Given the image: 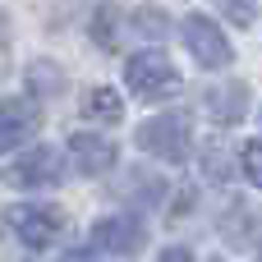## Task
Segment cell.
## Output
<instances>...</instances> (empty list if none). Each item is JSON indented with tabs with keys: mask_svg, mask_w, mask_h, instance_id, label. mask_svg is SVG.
<instances>
[{
	"mask_svg": "<svg viewBox=\"0 0 262 262\" xmlns=\"http://www.w3.org/2000/svg\"><path fill=\"white\" fill-rule=\"evenodd\" d=\"M124 83H129L134 97H143V101H166V97L180 92V74H175V64H170L161 51H138V55H129V60H124Z\"/></svg>",
	"mask_w": 262,
	"mask_h": 262,
	"instance_id": "obj_1",
	"label": "cell"
},
{
	"mask_svg": "<svg viewBox=\"0 0 262 262\" xmlns=\"http://www.w3.org/2000/svg\"><path fill=\"white\" fill-rule=\"evenodd\" d=\"M138 147L157 161H184L189 157V120L184 115H157L138 129Z\"/></svg>",
	"mask_w": 262,
	"mask_h": 262,
	"instance_id": "obj_2",
	"label": "cell"
},
{
	"mask_svg": "<svg viewBox=\"0 0 262 262\" xmlns=\"http://www.w3.org/2000/svg\"><path fill=\"white\" fill-rule=\"evenodd\" d=\"M60 175H64V161H60L55 147H32V152H23L18 161L5 166L9 189H51V184H60Z\"/></svg>",
	"mask_w": 262,
	"mask_h": 262,
	"instance_id": "obj_3",
	"label": "cell"
},
{
	"mask_svg": "<svg viewBox=\"0 0 262 262\" xmlns=\"http://www.w3.org/2000/svg\"><path fill=\"white\" fill-rule=\"evenodd\" d=\"M5 221H9V230H14L28 249H46V244H55L60 230H64V216H60L55 207H37V203H18V207H9Z\"/></svg>",
	"mask_w": 262,
	"mask_h": 262,
	"instance_id": "obj_4",
	"label": "cell"
},
{
	"mask_svg": "<svg viewBox=\"0 0 262 262\" xmlns=\"http://www.w3.org/2000/svg\"><path fill=\"white\" fill-rule=\"evenodd\" d=\"M184 41H189V51H193V60H198L203 69H226V64L235 60L226 32H221L207 14H189V18H184Z\"/></svg>",
	"mask_w": 262,
	"mask_h": 262,
	"instance_id": "obj_5",
	"label": "cell"
},
{
	"mask_svg": "<svg viewBox=\"0 0 262 262\" xmlns=\"http://www.w3.org/2000/svg\"><path fill=\"white\" fill-rule=\"evenodd\" d=\"M92 239H97V249H106L115 258H134L147 244V230H143L138 216H106V221L92 226Z\"/></svg>",
	"mask_w": 262,
	"mask_h": 262,
	"instance_id": "obj_6",
	"label": "cell"
},
{
	"mask_svg": "<svg viewBox=\"0 0 262 262\" xmlns=\"http://www.w3.org/2000/svg\"><path fill=\"white\" fill-rule=\"evenodd\" d=\"M37 101H28V97H14V101H5L0 106V152H14V147H23L32 134H37Z\"/></svg>",
	"mask_w": 262,
	"mask_h": 262,
	"instance_id": "obj_7",
	"label": "cell"
},
{
	"mask_svg": "<svg viewBox=\"0 0 262 262\" xmlns=\"http://www.w3.org/2000/svg\"><path fill=\"white\" fill-rule=\"evenodd\" d=\"M69 161L78 166V175H106L115 166V143L101 134H74L69 138Z\"/></svg>",
	"mask_w": 262,
	"mask_h": 262,
	"instance_id": "obj_8",
	"label": "cell"
},
{
	"mask_svg": "<svg viewBox=\"0 0 262 262\" xmlns=\"http://www.w3.org/2000/svg\"><path fill=\"white\" fill-rule=\"evenodd\" d=\"M198 166H203V175H207L212 184H230V180L239 175V157H235L221 138L203 147V161H198Z\"/></svg>",
	"mask_w": 262,
	"mask_h": 262,
	"instance_id": "obj_9",
	"label": "cell"
},
{
	"mask_svg": "<svg viewBox=\"0 0 262 262\" xmlns=\"http://www.w3.org/2000/svg\"><path fill=\"white\" fill-rule=\"evenodd\" d=\"M83 115H88V120H97V124H120L124 101H120V92H115V88H92V92L83 97Z\"/></svg>",
	"mask_w": 262,
	"mask_h": 262,
	"instance_id": "obj_10",
	"label": "cell"
},
{
	"mask_svg": "<svg viewBox=\"0 0 262 262\" xmlns=\"http://www.w3.org/2000/svg\"><path fill=\"white\" fill-rule=\"evenodd\" d=\"M207 106H212V115H216L221 124H230V120L244 115V106H249V88H244V83H226V88H216V92L207 97Z\"/></svg>",
	"mask_w": 262,
	"mask_h": 262,
	"instance_id": "obj_11",
	"label": "cell"
},
{
	"mask_svg": "<svg viewBox=\"0 0 262 262\" xmlns=\"http://www.w3.org/2000/svg\"><path fill=\"white\" fill-rule=\"evenodd\" d=\"M120 23H124L120 9H97V18H92V37H97L101 51H120Z\"/></svg>",
	"mask_w": 262,
	"mask_h": 262,
	"instance_id": "obj_12",
	"label": "cell"
},
{
	"mask_svg": "<svg viewBox=\"0 0 262 262\" xmlns=\"http://www.w3.org/2000/svg\"><path fill=\"white\" fill-rule=\"evenodd\" d=\"M28 83H32V88H37L41 97H51V92H60V83H64V78H60V69H55V64L37 60V64L28 69Z\"/></svg>",
	"mask_w": 262,
	"mask_h": 262,
	"instance_id": "obj_13",
	"label": "cell"
},
{
	"mask_svg": "<svg viewBox=\"0 0 262 262\" xmlns=\"http://www.w3.org/2000/svg\"><path fill=\"white\" fill-rule=\"evenodd\" d=\"M239 170L262 189V143H244V152H239Z\"/></svg>",
	"mask_w": 262,
	"mask_h": 262,
	"instance_id": "obj_14",
	"label": "cell"
},
{
	"mask_svg": "<svg viewBox=\"0 0 262 262\" xmlns=\"http://www.w3.org/2000/svg\"><path fill=\"white\" fill-rule=\"evenodd\" d=\"M129 23H134V28H143L147 37H161V32H166V18H161V14H157L152 5H143V9H134V18H129Z\"/></svg>",
	"mask_w": 262,
	"mask_h": 262,
	"instance_id": "obj_15",
	"label": "cell"
},
{
	"mask_svg": "<svg viewBox=\"0 0 262 262\" xmlns=\"http://www.w3.org/2000/svg\"><path fill=\"white\" fill-rule=\"evenodd\" d=\"M221 5H226V14H230L239 28H249V23H253V0H221Z\"/></svg>",
	"mask_w": 262,
	"mask_h": 262,
	"instance_id": "obj_16",
	"label": "cell"
},
{
	"mask_svg": "<svg viewBox=\"0 0 262 262\" xmlns=\"http://www.w3.org/2000/svg\"><path fill=\"white\" fill-rule=\"evenodd\" d=\"M157 262H193V258H189V249H166Z\"/></svg>",
	"mask_w": 262,
	"mask_h": 262,
	"instance_id": "obj_17",
	"label": "cell"
},
{
	"mask_svg": "<svg viewBox=\"0 0 262 262\" xmlns=\"http://www.w3.org/2000/svg\"><path fill=\"white\" fill-rule=\"evenodd\" d=\"M60 262H97V253H88V249H74V253H64Z\"/></svg>",
	"mask_w": 262,
	"mask_h": 262,
	"instance_id": "obj_18",
	"label": "cell"
}]
</instances>
